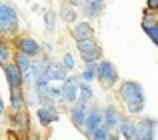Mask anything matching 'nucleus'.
Wrapping results in <instances>:
<instances>
[{
    "mask_svg": "<svg viewBox=\"0 0 158 140\" xmlns=\"http://www.w3.org/2000/svg\"><path fill=\"white\" fill-rule=\"evenodd\" d=\"M110 130H108L106 128V126H100V128H98V130H94V132L92 134H90V140H108V138H110Z\"/></svg>",
    "mask_w": 158,
    "mask_h": 140,
    "instance_id": "obj_23",
    "label": "nucleus"
},
{
    "mask_svg": "<svg viewBox=\"0 0 158 140\" xmlns=\"http://www.w3.org/2000/svg\"><path fill=\"white\" fill-rule=\"evenodd\" d=\"M60 18L64 20V22H76V18H78V12H76V8L72 6V4H68V2H64L60 6Z\"/></svg>",
    "mask_w": 158,
    "mask_h": 140,
    "instance_id": "obj_17",
    "label": "nucleus"
},
{
    "mask_svg": "<svg viewBox=\"0 0 158 140\" xmlns=\"http://www.w3.org/2000/svg\"><path fill=\"white\" fill-rule=\"evenodd\" d=\"M22 92H20V88H10V104H12V108L18 112L20 110V106H22Z\"/></svg>",
    "mask_w": 158,
    "mask_h": 140,
    "instance_id": "obj_22",
    "label": "nucleus"
},
{
    "mask_svg": "<svg viewBox=\"0 0 158 140\" xmlns=\"http://www.w3.org/2000/svg\"><path fill=\"white\" fill-rule=\"evenodd\" d=\"M118 98L128 110V116H138L144 112V106H146V94L140 82L136 80H124L118 86Z\"/></svg>",
    "mask_w": 158,
    "mask_h": 140,
    "instance_id": "obj_1",
    "label": "nucleus"
},
{
    "mask_svg": "<svg viewBox=\"0 0 158 140\" xmlns=\"http://www.w3.org/2000/svg\"><path fill=\"white\" fill-rule=\"evenodd\" d=\"M78 84H80V76H66V80L62 82L60 90H62V96L60 100L64 104H76L78 100Z\"/></svg>",
    "mask_w": 158,
    "mask_h": 140,
    "instance_id": "obj_6",
    "label": "nucleus"
},
{
    "mask_svg": "<svg viewBox=\"0 0 158 140\" xmlns=\"http://www.w3.org/2000/svg\"><path fill=\"white\" fill-rule=\"evenodd\" d=\"M156 24H158V14H156V12H148L146 10L142 14V28H144V32L150 30V28L156 26Z\"/></svg>",
    "mask_w": 158,
    "mask_h": 140,
    "instance_id": "obj_20",
    "label": "nucleus"
},
{
    "mask_svg": "<svg viewBox=\"0 0 158 140\" xmlns=\"http://www.w3.org/2000/svg\"><path fill=\"white\" fill-rule=\"evenodd\" d=\"M146 34H148V38H150L152 42L158 46V24H156V26H152L150 30H146Z\"/></svg>",
    "mask_w": 158,
    "mask_h": 140,
    "instance_id": "obj_28",
    "label": "nucleus"
},
{
    "mask_svg": "<svg viewBox=\"0 0 158 140\" xmlns=\"http://www.w3.org/2000/svg\"><path fill=\"white\" fill-rule=\"evenodd\" d=\"M88 108H90V106L86 104V102H80V100H76V104H72V110H70V120H72V124L76 126L78 130L84 128Z\"/></svg>",
    "mask_w": 158,
    "mask_h": 140,
    "instance_id": "obj_10",
    "label": "nucleus"
},
{
    "mask_svg": "<svg viewBox=\"0 0 158 140\" xmlns=\"http://www.w3.org/2000/svg\"><path fill=\"white\" fill-rule=\"evenodd\" d=\"M4 76H6L10 88H20V84H22V72L18 70L16 64H6L4 66Z\"/></svg>",
    "mask_w": 158,
    "mask_h": 140,
    "instance_id": "obj_14",
    "label": "nucleus"
},
{
    "mask_svg": "<svg viewBox=\"0 0 158 140\" xmlns=\"http://www.w3.org/2000/svg\"><path fill=\"white\" fill-rule=\"evenodd\" d=\"M18 52L26 54L28 58H36V56L40 54V42H36L34 38L24 36V38L18 40Z\"/></svg>",
    "mask_w": 158,
    "mask_h": 140,
    "instance_id": "obj_12",
    "label": "nucleus"
},
{
    "mask_svg": "<svg viewBox=\"0 0 158 140\" xmlns=\"http://www.w3.org/2000/svg\"><path fill=\"white\" fill-rule=\"evenodd\" d=\"M72 36L76 42H82V40H90L94 38V28L90 22H86V20H80V22H76L72 26Z\"/></svg>",
    "mask_w": 158,
    "mask_h": 140,
    "instance_id": "obj_11",
    "label": "nucleus"
},
{
    "mask_svg": "<svg viewBox=\"0 0 158 140\" xmlns=\"http://www.w3.org/2000/svg\"><path fill=\"white\" fill-rule=\"evenodd\" d=\"M4 114V102H2V98H0V116Z\"/></svg>",
    "mask_w": 158,
    "mask_h": 140,
    "instance_id": "obj_31",
    "label": "nucleus"
},
{
    "mask_svg": "<svg viewBox=\"0 0 158 140\" xmlns=\"http://www.w3.org/2000/svg\"><path fill=\"white\" fill-rule=\"evenodd\" d=\"M40 50H42L44 54H50V52H52V44H48V42H42V44H40Z\"/></svg>",
    "mask_w": 158,
    "mask_h": 140,
    "instance_id": "obj_30",
    "label": "nucleus"
},
{
    "mask_svg": "<svg viewBox=\"0 0 158 140\" xmlns=\"http://www.w3.org/2000/svg\"><path fill=\"white\" fill-rule=\"evenodd\" d=\"M146 10L158 14V0H146Z\"/></svg>",
    "mask_w": 158,
    "mask_h": 140,
    "instance_id": "obj_29",
    "label": "nucleus"
},
{
    "mask_svg": "<svg viewBox=\"0 0 158 140\" xmlns=\"http://www.w3.org/2000/svg\"><path fill=\"white\" fill-rule=\"evenodd\" d=\"M96 78L100 80L102 86L106 88H114L118 84V70L110 60H100L96 66Z\"/></svg>",
    "mask_w": 158,
    "mask_h": 140,
    "instance_id": "obj_3",
    "label": "nucleus"
},
{
    "mask_svg": "<svg viewBox=\"0 0 158 140\" xmlns=\"http://www.w3.org/2000/svg\"><path fill=\"white\" fill-rule=\"evenodd\" d=\"M76 48H78V54H80V58L84 60L86 64L100 62V58H102V50H100V44H98L94 38H90V40H82V42H76Z\"/></svg>",
    "mask_w": 158,
    "mask_h": 140,
    "instance_id": "obj_4",
    "label": "nucleus"
},
{
    "mask_svg": "<svg viewBox=\"0 0 158 140\" xmlns=\"http://www.w3.org/2000/svg\"><path fill=\"white\" fill-rule=\"evenodd\" d=\"M108 140H120V138H118V134H110V138H108Z\"/></svg>",
    "mask_w": 158,
    "mask_h": 140,
    "instance_id": "obj_32",
    "label": "nucleus"
},
{
    "mask_svg": "<svg viewBox=\"0 0 158 140\" xmlns=\"http://www.w3.org/2000/svg\"><path fill=\"white\" fill-rule=\"evenodd\" d=\"M36 118H38V122L42 126H50L52 122H56L58 118H60V114H58V110L54 108H44V106H40L38 112H36Z\"/></svg>",
    "mask_w": 158,
    "mask_h": 140,
    "instance_id": "obj_15",
    "label": "nucleus"
},
{
    "mask_svg": "<svg viewBox=\"0 0 158 140\" xmlns=\"http://www.w3.org/2000/svg\"><path fill=\"white\" fill-rule=\"evenodd\" d=\"M118 134L124 140H138V132H136V120L130 116H120L118 122Z\"/></svg>",
    "mask_w": 158,
    "mask_h": 140,
    "instance_id": "obj_8",
    "label": "nucleus"
},
{
    "mask_svg": "<svg viewBox=\"0 0 158 140\" xmlns=\"http://www.w3.org/2000/svg\"><path fill=\"white\" fill-rule=\"evenodd\" d=\"M16 66H18L20 72H26L28 68L32 66V58H28L26 54H22V52H16Z\"/></svg>",
    "mask_w": 158,
    "mask_h": 140,
    "instance_id": "obj_21",
    "label": "nucleus"
},
{
    "mask_svg": "<svg viewBox=\"0 0 158 140\" xmlns=\"http://www.w3.org/2000/svg\"><path fill=\"white\" fill-rule=\"evenodd\" d=\"M44 76L48 78V82L52 84V80H62L64 82L66 80V70H64V66H62V62H48L46 66H44Z\"/></svg>",
    "mask_w": 158,
    "mask_h": 140,
    "instance_id": "obj_13",
    "label": "nucleus"
},
{
    "mask_svg": "<svg viewBox=\"0 0 158 140\" xmlns=\"http://www.w3.org/2000/svg\"><path fill=\"white\" fill-rule=\"evenodd\" d=\"M96 66H98V62L86 64L84 70H82V72L78 74V76H80V80H82V82H86V84H90V82L96 80Z\"/></svg>",
    "mask_w": 158,
    "mask_h": 140,
    "instance_id": "obj_19",
    "label": "nucleus"
},
{
    "mask_svg": "<svg viewBox=\"0 0 158 140\" xmlns=\"http://www.w3.org/2000/svg\"><path fill=\"white\" fill-rule=\"evenodd\" d=\"M100 126H102V108L100 106H90L88 114H86V122H84L82 132H84L86 136H90V134H92L94 130H98Z\"/></svg>",
    "mask_w": 158,
    "mask_h": 140,
    "instance_id": "obj_7",
    "label": "nucleus"
},
{
    "mask_svg": "<svg viewBox=\"0 0 158 140\" xmlns=\"http://www.w3.org/2000/svg\"><path fill=\"white\" fill-rule=\"evenodd\" d=\"M62 66H64L66 72H72V70L76 68V64H74V56L70 54V52H64V56H62Z\"/></svg>",
    "mask_w": 158,
    "mask_h": 140,
    "instance_id": "obj_25",
    "label": "nucleus"
},
{
    "mask_svg": "<svg viewBox=\"0 0 158 140\" xmlns=\"http://www.w3.org/2000/svg\"><path fill=\"white\" fill-rule=\"evenodd\" d=\"M20 26L18 20V12L14 10V6L6 2H0V34L12 36Z\"/></svg>",
    "mask_w": 158,
    "mask_h": 140,
    "instance_id": "obj_2",
    "label": "nucleus"
},
{
    "mask_svg": "<svg viewBox=\"0 0 158 140\" xmlns=\"http://www.w3.org/2000/svg\"><path fill=\"white\" fill-rule=\"evenodd\" d=\"M22 98H26V104H28V106H34L36 102H38L34 88H28V90H26V94H22Z\"/></svg>",
    "mask_w": 158,
    "mask_h": 140,
    "instance_id": "obj_27",
    "label": "nucleus"
},
{
    "mask_svg": "<svg viewBox=\"0 0 158 140\" xmlns=\"http://www.w3.org/2000/svg\"><path fill=\"white\" fill-rule=\"evenodd\" d=\"M92 96H94V90H92V86L80 80V84H78V100H80V102H86V104H90Z\"/></svg>",
    "mask_w": 158,
    "mask_h": 140,
    "instance_id": "obj_18",
    "label": "nucleus"
},
{
    "mask_svg": "<svg viewBox=\"0 0 158 140\" xmlns=\"http://www.w3.org/2000/svg\"><path fill=\"white\" fill-rule=\"evenodd\" d=\"M44 24H46V30H54L56 28V14L52 10H46L44 12Z\"/></svg>",
    "mask_w": 158,
    "mask_h": 140,
    "instance_id": "obj_24",
    "label": "nucleus"
},
{
    "mask_svg": "<svg viewBox=\"0 0 158 140\" xmlns=\"http://www.w3.org/2000/svg\"><path fill=\"white\" fill-rule=\"evenodd\" d=\"M120 116L122 114L118 112V108H116L114 104H106L104 108H102V126H106L108 130H116L118 128V122H120Z\"/></svg>",
    "mask_w": 158,
    "mask_h": 140,
    "instance_id": "obj_9",
    "label": "nucleus"
},
{
    "mask_svg": "<svg viewBox=\"0 0 158 140\" xmlns=\"http://www.w3.org/2000/svg\"><path fill=\"white\" fill-rule=\"evenodd\" d=\"M156 130H158V118L140 116L138 120H136L138 140H156Z\"/></svg>",
    "mask_w": 158,
    "mask_h": 140,
    "instance_id": "obj_5",
    "label": "nucleus"
},
{
    "mask_svg": "<svg viewBox=\"0 0 158 140\" xmlns=\"http://www.w3.org/2000/svg\"><path fill=\"white\" fill-rule=\"evenodd\" d=\"M104 10V0H86L82 4V12H84L88 18H98Z\"/></svg>",
    "mask_w": 158,
    "mask_h": 140,
    "instance_id": "obj_16",
    "label": "nucleus"
},
{
    "mask_svg": "<svg viewBox=\"0 0 158 140\" xmlns=\"http://www.w3.org/2000/svg\"><path fill=\"white\" fill-rule=\"evenodd\" d=\"M8 60H10V48H8L6 42H2V40H0V64H4V66H6Z\"/></svg>",
    "mask_w": 158,
    "mask_h": 140,
    "instance_id": "obj_26",
    "label": "nucleus"
}]
</instances>
